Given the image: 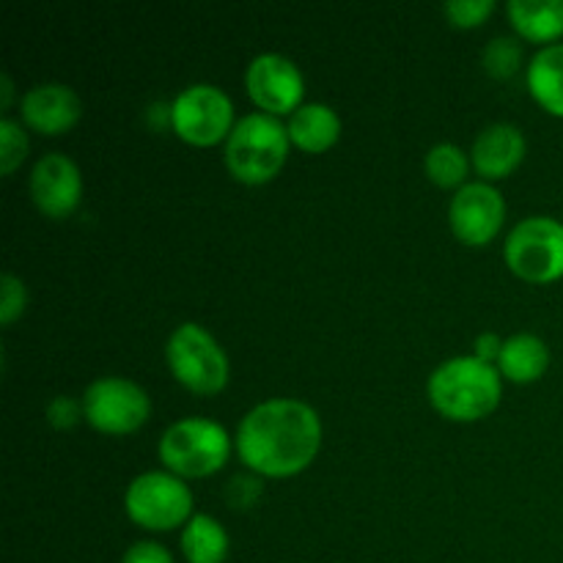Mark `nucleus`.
I'll use <instances>...</instances> for the list:
<instances>
[{"instance_id": "obj_28", "label": "nucleus", "mask_w": 563, "mask_h": 563, "mask_svg": "<svg viewBox=\"0 0 563 563\" xmlns=\"http://www.w3.org/2000/svg\"><path fill=\"white\" fill-rule=\"evenodd\" d=\"M504 341L506 339H500L498 333H482V335H476V341H473V355L478 357V361H484V363H498V357H500V350H504Z\"/></svg>"}, {"instance_id": "obj_18", "label": "nucleus", "mask_w": 563, "mask_h": 563, "mask_svg": "<svg viewBox=\"0 0 563 563\" xmlns=\"http://www.w3.org/2000/svg\"><path fill=\"white\" fill-rule=\"evenodd\" d=\"M526 82L531 97L550 115L563 119V42L548 44L533 55L526 71Z\"/></svg>"}, {"instance_id": "obj_17", "label": "nucleus", "mask_w": 563, "mask_h": 563, "mask_svg": "<svg viewBox=\"0 0 563 563\" xmlns=\"http://www.w3.org/2000/svg\"><path fill=\"white\" fill-rule=\"evenodd\" d=\"M509 22L522 38L537 44H559L563 36V0H509Z\"/></svg>"}, {"instance_id": "obj_13", "label": "nucleus", "mask_w": 563, "mask_h": 563, "mask_svg": "<svg viewBox=\"0 0 563 563\" xmlns=\"http://www.w3.org/2000/svg\"><path fill=\"white\" fill-rule=\"evenodd\" d=\"M22 124L38 135H64L80 121L82 102L66 82H38L20 99Z\"/></svg>"}, {"instance_id": "obj_9", "label": "nucleus", "mask_w": 563, "mask_h": 563, "mask_svg": "<svg viewBox=\"0 0 563 563\" xmlns=\"http://www.w3.org/2000/svg\"><path fill=\"white\" fill-rule=\"evenodd\" d=\"M86 421L102 434H132L152 416V399L126 377H99L82 394Z\"/></svg>"}, {"instance_id": "obj_25", "label": "nucleus", "mask_w": 563, "mask_h": 563, "mask_svg": "<svg viewBox=\"0 0 563 563\" xmlns=\"http://www.w3.org/2000/svg\"><path fill=\"white\" fill-rule=\"evenodd\" d=\"M262 476H256V473H240L225 487V500H229L231 509H251L262 498Z\"/></svg>"}, {"instance_id": "obj_14", "label": "nucleus", "mask_w": 563, "mask_h": 563, "mask_svg": "<svg viewBox=\"0 0 563 563\" xmlns=\"http://www.w3.org/2000/svg\"><path fill=\"white\" fill-rule=\"evenodd\" d=\"M526 152L528 143L520 126L509 124V121H495V124L484 126L473 141L471 163L473 170L482 176V181L493 185V181L515 174L526 159Z\"/></svg>"}, {"instance_id": "obj_3", "label": "nucleus", "mask_w": 563, "mask_h": 563, "mask_svg": "<svg viewBox=\"0 0 563 563\" xmlns=\"http://www.w3.org/2000/svg\"><path fill=\"white\" fill-rule=\"evenodd\" d=\"M289 148L291 141L284 121L256 110L236 119L223 148L225 168L242 185H264L280 174Z\"/></svg>"}, {"instance_id": "obj_2", "label": "nucleus", "mask_w": 563, "mask_h": 563, "mask_svg": "<svg viewBox=\"0 0 563 563\" xmlns=\"http://www.w3.org/2000/svg\"><path fill=\"white\" fill-rule=\"evenodd\" d=\"M429 401L449 421L473 423L495 412L504 396V377L493 363L476 355L451 357L440 363L427 383Z\"/></svg>"}, {"instance_id": "obj_24", "label": "nucleus", "mask_w": 563, "mask_h": 563, "mask_svg": "<svg viewBox=\"0 0 563 563\" xmlns=\"http://www.w3.org/2000/svg\"><path fill=\"white\" fill-rule=\"evenodd\" d=\"M27 308V289L22 278L14 273H5L0 278V322L14 324Z\"/></svg>"}, {"instance_id": "obj_12", "label": "nucleus", "mask_w": 563, "mask_h": 563, "mask_svg": "<svg viewBox=\"0 0 563 563\" xmlns=\"http://www.w3.org/2000/svg\"><path fill=\"white\" fill-rule=\"evenodd\" d=\"M31 198L47 218H69L82 198V174L75 159L60 152L38 157L31 170Z\"/></svg>"}, {"instance_id": "obj_7", "label": "nucleus", "mask_w": 563, "mask_h": 563, "mask_svg": "<svg viewBox=\"0 0 563 563\" xmlns=\"http://www.w3.org/2000/svg\"><path fill=\"white\" fill-rule=\"evenodd\" d=\"M504 258L528 284H555L563 278V223L548 214L520 220L506 236Z\"/></svg>"}, {"instance_id": "obj_15", "label": "nucleus", "mask_w": 563, "mask_h": 563, "mask_svg": "<svg viewBox=\"0 0 563 563\" xmlns=\"http://www.w3.org/2000/svg\"><path fill=\"white\" fill-rule=\"evenodd\" d=\"M291 146L308 154L333 148L341 137V115L324 102H302L286 121Z\"/></svg>"}, {"instance_id": "obj_16", "label": "nucleus", "mask_w": 563, "mask_h": 563, "mask_svg": "<svg viewBox=\"0 0 563 563\" xmlns=\"http://www.w3.org/2000/svg\"><path fill=\"white\" fill-rule=\"evenodd\" d=\"M550 366V346L537 333H515L504 341L495 368L509 383L528 385L544 377Z\"/></svg>"}, {"instance_id": "obj_22", "label": "nucleus", "mask_w": 563, "mask_h": 563, "mask_svg": "<svg viewBox=\"0 0 563 563\" xmlns=\"http://www.w3.org/2000/svg\"><path fill=\"white\" fill-rule=\"evenodd\" d=\"M25 157H27L25 126H22V121L3 115V119H0V170H3V176L14 174Z\"/></svg>"}, {"instance_id": "obj_10", "label": "nucleus", "mask_w": 563, "mask_h": 563, "mask_svg": "<svg viewBox=\"0 0 563 563\" xmlns=\"http://www.w3.org/2000/svg\"><path fill=\"white\" fill-rule=\"evenodd\" d=\"M245 86L262 113H295L306 97V77L300 66L280 53H262L247 64Z\"/></svg>"}, {"instance_id": "obj_1", "label": "nucleus", "mask_w": 563, "mask_h": 563, "mask_svg": "<svg viewBox=\"0 0 563 563\" xmlns=\"http://www.w3.org/2000/svg\"><path fill=\"white\" fill-rule=\"evenodd\" d=\"M322 445V421L300 399H267L236 427L234 449L251 473L286 478L306 471Z\"/></svg>"}, {"instance_id": "obj_6", "label": "nucleus", "mask_w": 563, "mask_h": 563, "mask_svg": "<svg viewBox=\"0 0 563 563\" xmlns=\"http://www.w3.org/2000/svg\"><path fill=\"white\" fill-rule=\"evenodd\" d=\"M124 511L143 531L165 533L185 528L192 517V489L170 471H146L126 487Z\"/></svg>"}, {"instance_id": "obj_19", "label": "nucleus", "mask_w": 563, "mask_h": 563, "mask_svg": "<svg viewBox=\"0 0 563 563\" xmlns=\"http://www.w3.org/2000/svg\"><path fill=\"white\" fill-rule=\"evenodd\" d=\"M181 555L187 563H223L229 559V533L212 515H192L181 528Z\"/></svg>"}, {"instance_id": "obj_23", "label": "nucleus", "mask_w": 563, "mask_h": 563, "mask_svg": "<svg viewBox=\"0 0 563 563\" xmlns=\"http://www.w3.org/2000/svg\"><path fill=\"white\" fill-rule=\"evenodd\" d=\"M443 11L454 27H478L493 16L495 0H449Z\"/></svg>"}, {"instance_id": "obj_8", "label": "nucleus", "mask_w": 563, "mask_h": 563, "mask_svg": "<svg viewBox=\"0 0 563 563\" xmlns=\"http://www.w3.org/2000/svg\"><path fill=\"white\" fill-rule=\"evenodd\" d=\"M234 102L212 82H192L170 102V130L192 146H214L229 141L234 130Z\"/></svg>"}, {"instance_id": "obj_21", "label": "nucleus", "mask_w": 563, "mask_h": 563, "mask_svg": "<svg viewBox=\"0 0 563 563\" xmlns=\"http://www.w3.org/2000/svg\"><path fill=\"white\" fill-rule=\"evenodd\" d=\"M522 58H526V53H522L520 38L495 36L489 38V44L484 47L482 66L489 77H495V80H509V77H515L517 71H520Z\"/></svg>"}, {"instance_id": "obj_26", "label": "nucleus", "mask_w": 563, "mask_h": 563, "mask_svg": "<svg viewBox=\"0 0 563 563\" xmlns=\"http://www.w3.org/2000/svg\"><path fill=\"white\" fill-rule=\"evenodd\" d=\"M44 416H47L49 427H55L64 432V429L77 427V423L86 418V410H82V399H71V396H55V399L47 405V410H44Z\"/></svg>"}, {"instance_id": "obj_11", "label": "nucleus", "mask_w": 563, "mask_h": 563, "mask_svg": "<svg viewBox=\"0 0 563 563\" xmlns=\"http://www.w3.org/2000/svg\"><path fill=\"white\" fill-rule=\"evenodd\" d=\"M506 220V201L489 181H467L454 192L449 203L451 231L460 242L482 247L500 234Z\"/></svg>"}, {"instance_id": "obj_4", "label": "nucleus", "mask_w": 563, "mask_h": 563, "mask_svg": "<svg viewBox=\"0 0 563 563\" xmlns=\"http://www.w3.org/2000/svg\"><path fill=\"white\" fill-rule=\"evenodd\" d=\"M234 440L212 418L190 416L170 423L159 438V460L179 478H207L229 462Z\"/></svg>"}, {"instance_id": "obj_29", "label": "nucleus", "mask_w": 563, "mask_h": 563, "mask_svg": "<svg viewBox=\"0 0 563 563\" xmlns=\"http://www.w3.org/2000/svg\"><path fill=\"white\" fill-rule=\"evenodd\" d=\"M11 97H14V86H11V77L3 75L0 77V108H3V113L9 110Z\"/></svg>"}, {"instance_id": "obj_5", "label": "nucleus", "mask_w": 563, "mask_h": 563, "mask_svg": "<svg viewBox=\"0 0 563 563\" xmlns=\"http://www.w3.org/2000/svg\"><path fill=\"white\" fill-rule=\"evenodd\" d=\"M165 363L179 385L198 396H214L229 385L231 363L220 341L203 324L185 322L165 341Z\"/></svg>"}, {"instance_id": "obj_27", "label": "nucleus", "mask_w": 563, "mask_h": 563, "mask_svg": "<svg viewBox=\"0 0 563 563\" xmlns=\"http://www.w3.org/2000/svg\"><path fill=\"white\" fill-rule=\"evenodd\" d=\"M121 563H176V561L165 544L152 542V539H143V542H135L126 548Z\"/></svg>"}, {"instance_id": "obj_20", "label": "nucleus", "mask_w": 563, "mask_h": 563, "mask_svg": "<svg viewBox=\"0 0 563 563\" xmlns=\"http://www.w3.org/2000/svg\"><path fill=\"white\" fill-rule=\"evenodd\" d=\"M423 168H427V176L432 185L454 187L456 192L462 185H467V174H471L473 163L465 148L443 141L429 148L427 159H423Z\"/></svg>"}]
</instances>
